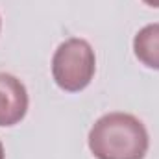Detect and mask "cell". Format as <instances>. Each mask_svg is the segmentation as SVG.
Wrapping results in <instances>:
<instances>
[{
    "mask_svg": "<svg viewBox=\"0 0 159 159\" xmlns=\"http://www.w3.org/2000/svg\"><path fill=\"white\" fill-rule=\"evenodd\" d=\"M144 4H148V6H152V7H159V0H143Z\"/></svg>",
    "mask_w": 159,
    "mask_h": 159,
    "instance_id": "cell-5",
    "label": "cell"
},
{
    "mask_svg": "<svg viewBox=\"0 0 159 159\" xmlns=\"http://www.w3.org/2000/svg\"><path fill=\"white\" fill-rule=\"evenodd\" d=\"M0 26H2V20H0Z\"/></svg>",
    "mask_w": 159,
    "mask_h": 159,
    "instance_id": "cell-7",
    "label": "cell"
},
{
    "mask_svg": "<svg viewBox=\"0 0 159 159\" xmlns=\"http://www.w3.org/2000/svg\"><path fill=\"white\" fill-rule=\"evenodd\" d=\"M28 91L13 74L0 72V126H15L26 117Z\"/></svg>",
    "mask_w": 159,
    "mask_h": 159,
    "instance_id": "cell-3",
    "label": "cell"
},
{
    "mask_svg": "<svg viewBox=\"0 0 159 159\" xmlns=\"http://www.w3.org/2000/svg\"><path fill=\"white\" fill-rule=\"evenodd\" d=\"M148 144L144 124L122 111L100 117L89 131V148L96 159H143Z\"/></svg>",
    "mask_w": 159,
    "mask_h": 159,
    "instance_id": "cell-1",
    "label": "cell"
},
{
    "mask_svg": "<svg viewBox=\"0 0 159 159\" xmlns=\"http://www.w3.org/2000/svg\"><path fill=\"white\" fill-rule=\"evenodd\" d=\"M96 70V57L93 46L85 39L70 37L63 41L52 57L54 81L69 93L85 89Z\"/></svg>",
    "mask_w": 159,
    "mask_h": 159,
    "instance_id": "cell-2",
    "label": "cell"
},
{
    "mask_svg": "<svg viewBox=\"0 0 159 159\" xmlns=\"http://www.w3.org/2000/svg\"><path fill=\"white\" fill-rule=\"evenodd\" d=\"M133 52L143 65L159 70V22L146 24L137 32L133 39Z\"/></svg>",
    "mask_w": 159,
    "mask_h": 159,
    "instance_id": "cell-4",
    "label": "cell"
},
{
    "mask_svg": "<svg viewBox=\"0 0 159 159\" xmlns=\"http://www.w3.org/2000/svg\"><path fill=\"white\" fill-rule=\"evenodd\" d=\"M0 159H4V146H2V143H0Z\"/></svg>",
    "mask_w": 159,
    "mask_h": 159,
    "instance_id": "cell-6",
    "label": "cell"
}]
</instances>
